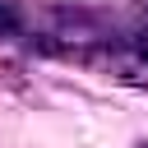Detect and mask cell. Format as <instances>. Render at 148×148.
Here are the masks:
<instances>
[{
    "instance_id": "cell-1",
    "label": "cell",
    "mask_w": 148,
    "mask_h": 148,
    "mask_svg": "<svg viewBox=\"0 0 148 148\" xmlns=\"http://www.w3.org/2000/svg\"><path fill=\"white\" fill-rule=\"evenodd\" d=\"M18 32H23V23H18V9L0 0V37L9 42V37H18Z\"/></svg>"
},
{
    "instance_id": "cell-2",
    "label": "cell",
    "mask_w": 148,
    "mask_h": 148,
    "mask_svg": "<svg viewBox=\"0 0 148 148\" xmlns=\"http://www.w3.org/2000/svg\"><path fill=\"white\" fill-rule=\"evenodd\" d=\"M134 51H139V56L148 60V37H143V42H134Z\"/></svg>"
},
{
    "instance_id": "cell-3",
    "label": "cell",
    "mask_w": 148,
    "mask_h": 148,
    "mask_svg": "<svg viewBox=\"0 0 148 148\" xmlns=\"http://www.w3.org/2000/svg\"><path fill=\"white\" fill-rule=\"evenodd\" d=\"M139 148H148V139H143V143H139Z\"/></svg>"
}]
</instances>
